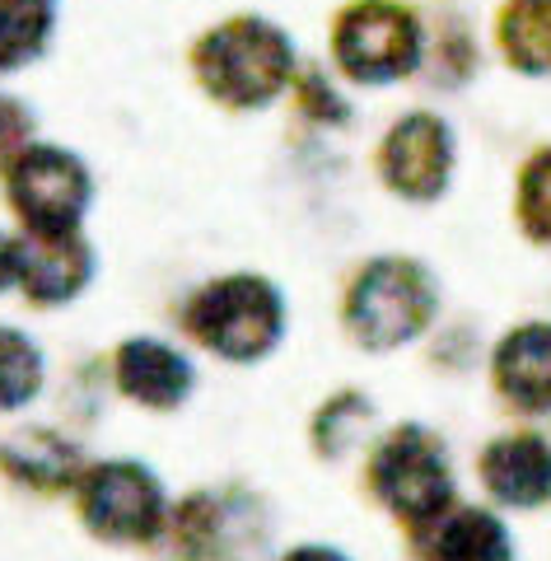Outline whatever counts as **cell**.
I'll list each match as a JSON object with an SVG mask.
<instances>
[{"label":"cell","mask_w":551,"mask_h":561,"mask_svg":"<svg viewBox=\"0 0 551 561\" xmlns=\"http://www.w3.org/2000/svg\"><path fill=\"white\" fill-rule=\"evenodd\" d=\"M477 478L505 511H542L551 505V440L538 431H509L477 454Z\"/></svg>","instance_id":"obj_9"},{"label":"cell","mask_w":551,"mask_h":561,"mask_svg":"<svg viewBox=\"0 0 551 561\" xmlns=\"http://www.w3.org/2000/svg\"><path fill=\"white\" fill-rule=\"evenodd\" d=\"M192 66H197L210 99L229 103V108H266L286 90L295 70V47L266 20H229L197 43Z\"/></svg>","instance_id":"obj_1"},{"label":"cell","mask_w":551,"mask_h":561,"mask_svg":"<svg viewBox=\"0 0 551 561\" xmlns=\"http://www.w3.org/2000/svg\"><path fill=\"white\" fill-rule=\"evenodd\" d=\"M421 561H514L509 524L486 505H449L416 529Z\"/></svg>","instance_id":"obj_12"},{"label":"cell","mask_w":551,"mask_h":561,"mask_svg":"<svg viewBox=\"0 0 551 561\" xmlns=\"http://www.w3.org/2000/svg\"><path fill=\"white\" fill-rule=\"evenodd\" d=\"M5 197L28 234H70L94 197V179L61 146H24L5 169Z\"/></svg>","instance_id":"obj_7"},{"label":"cell","mask_w":551,"mask_h":561,"mask_svg":"<svg viewBox=\"0 0 551 561\" xmlns=\"http://www.w3.org/2000/svg\"><path fill=\"white\" fill-rule=\"evenodd\" d=\"M519 220L528 239L551 243V146L532 154L519 173Z\"/></svg>","instance_id":"obj_19"},{"label":"cell","mask_w":551,"mask_h":561,"mask_svg":"<svg viewBox=\"0 0 551 561\" xmlns=\"http://www.w3.org/2000/svg\"><path fill=\"white\" fill-rule=\"evenodd\" d=\"M76 505L89 534L103 542H154L173 515L159 478L136 459L84 468L76 482Z\"/></svg>","instance_id":"obj_5"},{"label":"cell","mask_w":551,"mask_h":561,"mask_svg":"<svg viewBox=\"0 0 551 561\" xmlns=\"http://www.w3.org/2000/svg\"><path fill=\"white\" fill-rule=\"evenodd\" d=\"M14 262H20V239L0 234V290L14 286Z\"/></svg>","instance_id":"obj_22"},{"label":"cell","mask_w":551,"mask_h":561,"mask_svg":"<svg viewBox=\"0 0 551 561\" xmlns=\"http://www.w3.org/2000/svg\"><path fill=\"white\" fill-rule=\"evenodd\" d=\"M280 561H351V557L336 552V548H328V542H305V548H290Z\"/></svg>","instance_id":"obj_21"},{"label":"cell","mask_w":551,"mask_h":561,"mask_svg":"<svg viewBox=\"0 0 551 561\" xmlns=\"http://www.w3.org/2000/svg\"><path fill=\"white\" fill-rule=\"evenodd\" d=\"M336 66L360 84H393L421 66V24L398 0H355L332 28Z\"/></svg>","instance_id":"obj_6"},{"label":"cell","mask_w":551,"mask_h":561,"mask_svg":"<svg viewBox=\"0 0 551 561\" xmlns=\"http://www.w3.org/2000/svg\"><path fill=\"white\" fill-rule=\"evenodd\" d=\"M94 276V249L70 234H24L20 262H14V286H24L33 305H66Z\"/></svg>","instance_id":"obj_11"},{"label":"cell","mask_w":551,"mask_h":561,"mask_svg":"<svg viewBox=\"0 0 551 561\" xmlns=\"http://www.w3.org/2000/svg\"><path fill=\"white\" fill-rule=\"evenodd\" d=\"M0 468L10 472L14 482H24L33 491H61L80 482V449L66 440L61 431L47 426H24L14 431L5 445H0Z\"/></svg>","instance_id":"obj_14"},{"label":"cell","mask_w":551,"mask_h":561,"mask_svg":"<svg viewBox=\"0 0 551 561\" xmlns=\"http://www.w3.org/2000/svg\"><path fill=\"white\" fill-rule=\"evenodd\" d=\"M0 136H5V103H0Z\"/></svg>","instance_id":"obj_23"},{"label":"cell","mask_w":551,"mask_h":561,"mask_svg":"<svg viewBox=\"0 0 551 561\" xmlns=\"http://www.w3.org/2000/svg\"><path fill=\"white\" fill-rule=\"evenodd\" d=\"M375 421V408L360 393H336L313 421V445L323 459H342V454L360 440L365 426Z\"/></svg>","instance_id":"obj_18"},{"label":"cell","mask_w":551,"mask_h":561,"mask_svg":"<svg viewBox=\"0 0 551 561\" xmlns=\"http://www.w3.org/2000/svg\"><path fill=\"white\" fill-rule=\"evenodd\" d=\"M439 286L412 257H375L346 295V328L365 351H398L435 323Z\"/></svg>","instance_id":"obj_3"},{"label":"cell","mask_w":551,"mask_h":561,"mask_svg":"<svg viewBox=\"0 0 551 561\" xmlns=\"http://www.w3.org/2000/svg\"><path fill=\"white\" fill-rule=\"evenodd\" d=\"M43 389V351L20 328H0V412L28 408Z\"/></svg>","instance_id":"obj_17"},{"label":"cell","mask_w":551,"mask_h":561,"mask_svg":"<svg viewBox=\"0 0 551 561\" xmlns=\"http://www.w3.org/2000/svg\"><path fill=\"white\" fill-rule=\"evenodd\" d=\"M383 183L406 202H435L454 173V131L435 113H406L379 150Z\"/></svg>","instance_id":"obj_8"},{"label":"cell","mask_w":551,"mask_h":561,"mask_svg":"<svg viewBox=\"0 0 551 561\" xmlns=\"http://www.w3.org/2000/svg\"><path fill=\"white\" fill-rule=\"evenodd\" d=\"M299 99H305L318 117H328V122H346V103L328 90L323 76H305V80H299Z\"/></svg>","instance_id":"obj_20"},{"label":"cell","mask_w":551,"mask_h":561,"mask_svg":"<svg viewBox=\"0 0 551 561\" xmlns=\"http://www.w3.org/2000/svg\"><path fill=\"white\" fill-rule=\"evenodd\" d=\"M57 0H0V70L28 66L51 38Z\"/></svg>","instance_id":"obj_16"},{"label":"cell","mask_w":551,"mask_h":561,"mask_svg":"<svg viewBox=\"0 0 551 561\" xmlns=\"http://www.w3.org/2000/svg\"><path fill=\"white\" fill-rule=\"evenodd\" d=\"M369 486L375 496L406 519L412 529L431 524L454 505V463L431 426H398L369 454Z\"/></svg>","instance_id":"obj_4"},{"label":"cell","mask_w":551,"mask_h":561,"mask_svg":"<svg viewBox=\"0 0 551 561\" xmlns=\"http://www.w3.org/2000/svg\"><path fill=\"white\" fill-rule=\"evenodd\" d=\"M192 383H197V370L177 346L159 337H131L117 346V389L136 408L169 412L192 393Z\"/></svg>","instance_id":"obj_13"},{"label":"cell","mask_w":551,"mask_h":561,"mask_svg":"<svg viewBox=\"0 0 551 561\" xmlns=\"http://www.w3.org/2000/svg\"><path fill=\"white\" fill-rule=\"evenodd\" d=\"M183 328L220 360L253 365L272 356L286 332V300L266 276H220L187 300Z\"/></svg>","instance_id":"obj_2"},{"label":"cell","mask_w":551,"mask_h":561,"mask_svg":"<svg viewBox=\"0 0 551 561\" xmlns=\"http://www.w3.org/2000/svg\"><path fill=\"white\" fill-rule=\"evenodd\" d=\"M501 51L524 76H551V0H509L501 10Z\"/></svg>","instance_id":"obj_15"},{"label":"cell","mask_w":551,"mask_h":561,"mask_svg":"<svg viewBox=\"0 0 551 561\" xmlns=\"http://www.w3.org/2000/svg\"><path fill=\"white\" fill-rule=\"evenodd\" d=\"M491 383L514 412H551V323H514L491 351Z\"/></svg>","instance_id":"obj_10"}]
</instances>
